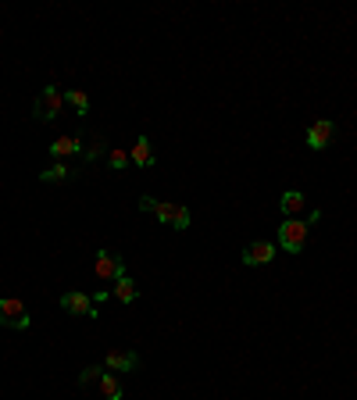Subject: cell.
Segmentation results:
<instances>
[{
	"label": "cell",
	"instance_id": "1",
	"mask_svg": "<svg viewBox=\"0 0 357 400\" xmlns=\"http://www.w3.org/2000/svg\"><path fill=\"white\" fill-rule=\"evenodd\" d=\"M314 222H321V211H311L307 218L301 222V218H286L282 225H279V247L286 251V254H301L304 251V243H307V232H311V225Z\"/></svg>",
	"mask_w": 357,
	"mask_h": 400
},
{
	"label": "cell",
	"instance_id": "2",
	"mask_svg": "<svg viewBox=\"0 0 357 400\" xmlns=\"http://www.w3.org/2000/svg\"><path fill=\"white\" fill-rule=\"evenodd\" d=\"M61 108H65V94H61V89H57V86H43L40 97H36V104H33V118L54 121L57 114H61Z\"/></svg>",
	"mask_w": 357,
	"mask_h": 400
},
{
	"label": "cell",
	"instance_id": "3",
	"mask_svg": "<svg viewBox=\"0 0 357 400\" xmlns=\"http://www.w3.org/2000/svg\"><path fill=\"white\" fill-rule=\"evenodd\" d=\"M29 311L18 297H0V325L4 329H15V332H25L29 329Z\"/></svg>",
	"mask_w": 357,
	"mask_h": 400
},
{
	"label": "cell",
	"instance_id": "4",
	"mask_svg": "<svg viewBox=\"0 0 357 400\" xmlns=\"http://www.w3.org/2000/svg\"><path fill=\"white\" fill-rule=\"evenodd\" d=\"M93 275L100 283H118L126 275V261L118 258L114 251H97V258H93Z\"/></svg>",
	"mask_w": 357,
	"mask_h": 400
},
{
	"label": "cell",
	"instance_id": "5",
	"mask_svg": "<svg viewBox=\"0 0 357 400\" xmlns=\"http://www.w3.org/2000/svg\"><path fill=\"white\" fill-rule=\"evenodd\" d=\"M61 311L65 315H79V318H97V300L82 293V290H72V293H61Z\"/></svg>",
	"mask_w": 357,
	"mask_h": 400
},
{
	"label": "cell",
	"instance_id": "6",
	"mask_svg": "<svg viewBox=\"0 0 357 400\" xmlns=\"http://www.w3.org/2000/svg\"><path fill=\"white\" fill-rule=\"evenodd\" d=\"M154 214H158V222H165V225L175 229V232L190 229V207H183V204H165V200H158Z\"/></svg>",
	"mask_w": 357,
	"mask_h": 400
},
{
	"label": "cell",
	"instance_id": "7",
	"mask_svg": "<svg viewBox=\"0 0 357 400\" xmlns=\"http://www.w3.org/2000/svg\"><path fill=\"white\" fill-rule=\"evenodd\" d=\"M240 261H243L247 268L272 265V261H275V243H268V239H254V243H247L243 254H240Z\"/></svg>",
	"mask_w": 357,
	"mask_h": 400
},
{
	"label": "cell",
	"instance_id": "8",
	"mask_svg": "<svg viewBox=\"0 0 357 400\" xmlns=\"http://www.w3.org/2000/svg\"><path fill=\"white\" fill-rule=\"evenodd\" d=\"M333 136H336V121H329V118H318V121H311L307 126V147L311 150H325L333 143Z\"/></svg>",
	"mask_w": 357,
	"mask_h": 400
},
{
	"label": "cell",
	"instance_id": "9",
	"mask_svg": "<svg viewBox=\"0 0 357 400\" xmlns=\"http://www.w3.org/2000/svg\"><path fill=\"white\" fill-rule=\"evenodd\" d=\"M139 364V354L136 350H107L104 354V368H107V372H132V368Z\"/></svg>",
	"mask_w": 357,
	"mask_h": 400
},
{
	"label": "cell",
	"instance_id": "10",
	"mask_svg": "<svg viewBox=\"0 0 357 400\" xmlns=\"http://www.w3.org/2000/svg\"><path fill=\"white\" fill-rule=\"evenodd\" d=\"M82 150H86V143H82L79 136H61V140L50 143L54 161H65V158H72V154H82Z\"/></svg>",
	"mask_w": 357,
	"mask_h": 400
},
{
	"label": "cell",
	"instance_id": "11",
	"mask_svg": "<svg viewBox=\"0 0 357 400\" xmlns=\"http://www.w3.org/2000/svg\"><path fill=\"white\" fill-rule=\"evenodd\" d=\"M279 207H282V214L286 218H296L304 207H307V197L301 193V190H286L282 197H279Z\"/></svg>",
	"mask_w": 357,
	"mask_h": 400
},
{
	"label": "cell",
	"instance_id": "12",
	"mask_svg": "<svg viewBox=\"0 0 357 400\" xmlns=\"http://www.w3.org/2000/svg\"><path fill=\"white\" fill-rule=\"evenodd\" d=\"M129 158H132V165H139V168H154V150H151V140L139 136V140L132 143V150H129Z\"/></svg>",
	"mask_w": 357,
	"mask_h": 400
},
{
	"label": "cell",
	"instance_id": "13",
	"mask_svg": "<svg viewBox=\"0 0 357 400\" xmlns=\"http://www.w3.org/2000/svg\"><path fill=\"white\" fill-rule=\"evenodd\" d=\"M111 297L118 300V304H132V300H139V286L129 279V275H122V279L114 283V290H111Z\"/></svg>",
	"mask_w": 357,
	"mask_h": 400
},
{
	"label": "cell",
	"instance_id": "14",
	"mask_svg": "<svg viewBox=\"0 0 357 400\" xmlns=\"http://www.w3.org/2000/svg\"><path fill=\"white\" fill-rule=\"evenodd\" d=\"M100 393H104V400H122V379H118L114 372H107L104 368V376H100Z\"/></svg>",
	"mask_w": 357,
	"mask_h": 400
},
{
	"label": "cell",
	"instance_id": "15",
	"mask_svg": "<svg viewBox=\"0 0 357 400\" xmlns=\"http://www.w3.org/2000/svg\"><path fill=\"white\" fill-rule=\"evenodd\" d=\"M75 172L65 165V161H54L47 172H40V182H65V179H72Z\"/></svg>",
	"mask_w": 357,
	"mask_h": 400
},
{
	"label": "cell",
	"instance_id": "16",
	"mask_svg": "<svg viewBox=\"0 0 357 400\" xmlns=\"http://www.w3.org/2000/svg\"><path fill=\"white\" fill-rule=\"evenodd\" d=\"M65 101H68L79 114H86V111H89V94H82V89H65Z\"/></svg>",
	"mask_w": 357,
	"mask_h": 400
},
{
	"label": "cell",
	"instance_id": "17",
	"mask_svg": "<svg viewBox=\"0 0 357 400\" xmlns=\"http://www.w3.org/2000/svg\"><path fill=\"white\" fill-rule=\"evenodd\" d=\"M82 154H86V161H100V158H107V140H104V136H97V140L89 143Z\"/></svg>",
	"mask_w": 357,
	"mask_h": 400
},
{
	"label": "cell",
	"instance_id": "18",
	"mask_svg": "<svg viewBox=\"0 0 357 400\" xmlns=\"http://www.w3.org/2000/svg\"><path fill=\"white\" fill-rule=\"evenodd\" d=\"M129 161H132V158H129L126 150H118V147H114V150H107V165H111L114 172H126V168H129Z\"/></svg>",
	"mask_w": 357,
	"mask_h": 400
},
{
	"label": "cell",
	"instance_id": "19",
	"mask_svg": "<svg viewBox=\"0 0 357 400\" xmlns=\"http://www.w3.org/2000/svg\"><path fill=\"white\" fill-rule=\"evenodd\" d=\"M100 376H104V368H97V364H89V368H82V376H79V383L86 386V383H100Z\"/></svg>",
	"mask_w": 357,
	"mask_h": 400
},
{
	"label": "cell",
	"instance_id": "20",
	"mask_svg": "<svg viewBox=\"0 0 357 400\" xmlns=\"http://www.w3.org/2000/svg\"><path fill=\"white\" fill-rule=\"evenodd\" d=\"M154 207H158L154 197H139V211H151V214H154Z\"/></svg>",
	"mask_w": 357,
	"mask_h": 400
}]
</instances>
